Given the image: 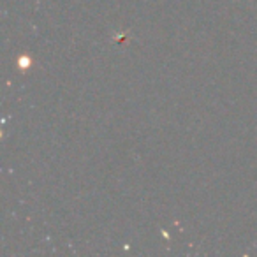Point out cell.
Listing matches in <instances>:
<instances>
[{
    "label": "cell",
    "mask_w": 257,
    "mask_h": 257,
    "mask_svg": "<svg viewBox=\"0 0 257 257\" xmlns=\"http://www.w3.org/2000/svg\"><path fill=\"white\" fill-rule=\"evenodd\" d=\"M20 65H30V58H27V57H23V58H20Z\"/></svg>",
    "instance_id": "obj_1"
}]
</instances>
